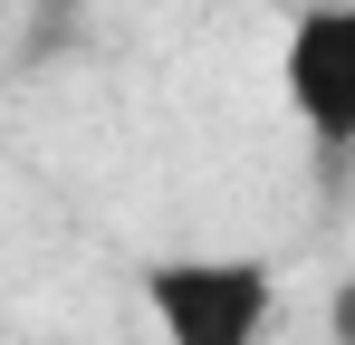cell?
Listing matches in <instances>:
<instances>
[{"label":"cell","mask_w":355,"mask_h":345,"mask_svg":"<svg viewBox=\"0 0 355 345\" xmlns=\"http://www.w3.org/2000/svg\"><path fill=\"white\" fill-rule=\"evenodd\" d=\"M154 345H259L279 317V269L259 249H154L135 269Z\"/></svg>","instance_id":"cell-1"},{"label":"cell","mask_w":355,"mask_h":345,"mask_svg":"<svg viewBox=\"0 0 355 345\" xmlns=\"http://www.w3.org/2000/svg\"><path fill=\"white\" fill-rule=\"evenodd\" d=\"M279 87H288V115L307 125V144L327 163H346L355 154V0H307L288 19Z\"/></svg>","instance_id":"cell-2"},{"label":"cell","mask_w":355,"mask_h":345,"mask_svg":"<svg viewBox=\"0 0 355 345\" xmlns=\"http://www.w3.org/2000/svg\"><path fill=\"white\" fill-rule=\"evenodd\" d=\"M327 336H336V345H355V278L327 297Z\"/></svg>","instance_id":"cell-3"},{"label":"cell","mask_w":355,"mask_h":345,"mask_svg":"<svg viewBox=\"0 0 355 345\" xmlns=\"http://www.w3.org/2000/svg\"><path fill=\"white\" fill-rule=\"evenodd\" d=\"M0 10H10V0H0Z\"/></svg>","instance_id":"cell-4"}]
</instances>
